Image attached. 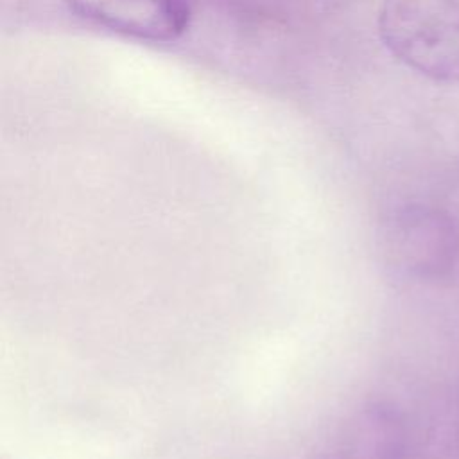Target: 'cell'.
Masks as SVG:
<instances>
[{"instance_id": "6da1fadb", "label": "cell", "mask_w": 459, "mask_h": 459, "mask_svg": "<svg viewBox=\"0 0 459 459\" xmlns=\"http://www.w3.org/2000/svg\"><path fill=\"white\" fill-rule=\"evenodd\" d=\"M378 32L405 66L459 84V0H382Z\"/></svg>"}, {"instance_id": "7a4b0ae2", "label": "cell", "mask_w": 459, "mask_h": 459, "mask_svg": "<svg viewBox=\"0 0 459 459\" xmlns=\"http://www.w3.org/2000/svg\"><path fill=\"white\" fill-rule=\"evenodd\" d=\"M90 23L120 36L169 43L190 25L192 0H63Z\"/></svg>"}]
</instances>
